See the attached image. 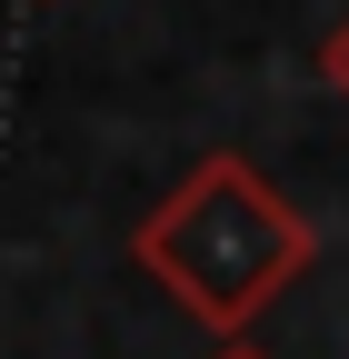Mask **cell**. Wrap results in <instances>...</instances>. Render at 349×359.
<instances>
[{"label": "cell", "instance_id": "3", "mask_svg": "<svg viewBox=\"0 0 349 359\" xmlns=\"http://www.w3.org/2000/svg\"><path fill=\"white\" fill-rule=\"evenodd\" d=\"M220 359H270V349H249V339H240V349H220Z\"/></svg>", "mask_w": 349, "mask_h": 359}, {"label": "cell", "instance_id": "1", "mask_svg": "<svg viewBox=\"0 0 349 359\" xmlns=\"http://www.w3.org/2000/svg\"><path fill=\"white\" fill-rule=\"evenodd\" d=\"M130 259H140L220 349H240L270 320V299H289L320 269V219L299 210L280 180H259L240 150H210V160H190V180L170 200L140 210Z\"/></svg>", "mask_w": 349, "mask_h": 359}, {"label": "cell", "instance_id": "2", "mask_svg": "<svg viewBox=\"0 0 349 359\" xmlns=\"http://www.w3.org/2000/svg\"><path fill=\"white\" fill-rule=\"evenodd\" d=\"M320 80L349 100V11H339V20H329V40H320Z\"/></svg>", "mask_w": 349, "mask_h": 359}]
</instances>
